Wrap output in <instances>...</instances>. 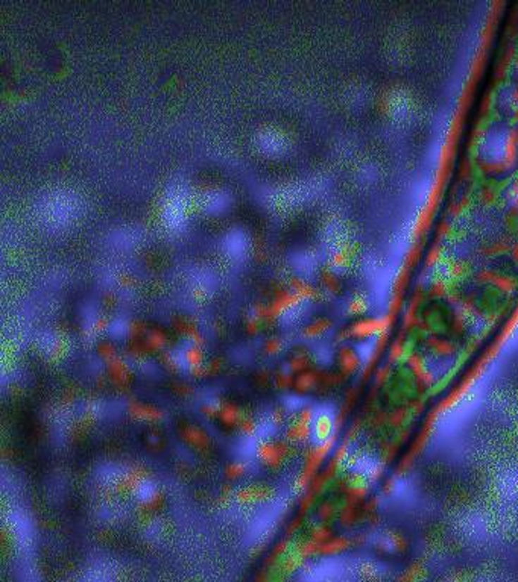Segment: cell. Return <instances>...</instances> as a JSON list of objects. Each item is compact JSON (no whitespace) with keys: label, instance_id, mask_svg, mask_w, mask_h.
I'll list each match as a JSON object with an SVG mask.
<instances>
[{"label":"cell","instance_id":"obj_1","mask_svg":"<svg viewBox=\"0 0 518 582\" xmlns=\"http://www.w3.org/2000/svg\"><path fill=\"white\" fill-rule=\"evenodd\" d=\"M340 364H342V369H344L345 373H353L360 366V358L353 350H344V352H342V357H340Z\"/></svg>","mask_w":518,"mask_h":582},{"label":"cell","instance_id":"obj_2","mask_svg":"<svg viewBox=\"0 0 518 582\" xmlns=\"http://www.w3.org/2000/svg\"><path fill=\"white\" fill-rule=\"evenodd\" d=\"M185 438L190 440L197 448L209 445V436H205L198 428H190V432L185 434Z\"/></svg>","mask_w":518,"mask_h":582},{"label":"cell","instance_id":"obj_3","mask_svg":"<svg viewBox=\"0 0 518 582\" xmlns=\"http://www.w3.org/2000/svg\"><path fill=\"white\" fill-rule=\"evenodd\" d=\"M316 429H318V434L321 436V438H326L330 434V429H331V420L327 416L319 417L316 420Z\"/></svg>","mask_w":518,"mask_h":582}]
</instances>
